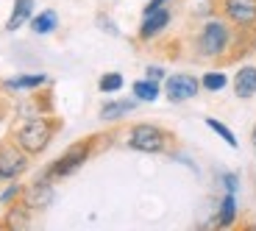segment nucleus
<instances>
[{
    "label": "nucleus",
    "mask_w": 256,
    "mask_h": 231,
    "mask_svg": "<svg viewBox=\"0 0 256 231\" xmlns=\"http://www.w3.org/2000/svg\"><path fill=\"white\" fill-rule=\"evenodd\" d=\"M58 128H62V122H58L56 117L36 114V117H31V120H26L17 131H14L12 142L20 150H26L28 156H39V154L48 150V145H50L53 136L58 134Z\"/></svg>",
    "instance_id": "nucleus-1"
},
{
    "label": "nucleus",
    "mask_w": 256,
    "mask_h": 231,
    "mask_svg": "<svg viewBox=\"0 0 256 231\" xmlns=\"http://www.w3.org/2000/svg\"><path fill=\"white\" fill-rule=\"evenodd\" d=\"M234 39H237V31H231V26L223 17H212L200 26L195 36V50L204 58H228Z\"/></svg>",
    "instance_id": "nucleus-2"
},
{
    "label": "nucleus",
    "mask_w": 256,
    "mask_h": 231,
    "mask_svg": "<svg viewBox=\"0 0 256 231\" xmlns=\"http://www.w3.org/2000/svg\"><path fill=\"white\" fill-rule=\"evenodd\" d=\"M173 145V134L154 122H136L128 131V148L140 154H167Z\"/></svg>",
    "instance_id": "nucleus-3"
},
{
    "label": "nucleus",
    "mask_w": 256,
    "mask_h": 231,
    "mask_svg": "<svg viewBox=\"0 0 256 231\" xmlns=\"http://www.w3.org/2000/svg\"><path fill=\"white\" fill-rule=\"evenodd\" d=\"M92 150H95V136L76 142V145H70V148L58 156V159H53L42 176H48V178H53V181H56V178H67V176H72L81 164H86V159L92 156Z\"/></svg>",
    "instance_id": "nucleus-4"
},
{
    "label": "nucleus",
    "mask_w": 256,
    "mask_h": 231,
    "mask_svg": "<svg viewBox=\"0 0 256 231\" xmlns=\"http://www.w3.org/2000/svg\"><path fill=\"white\" fill-rule=\"evenodd\" d=\"M214 6L237 34H256V0H214Z\"/></svg>",
    "instance_id": "nucleus-5"
},
{
    "label": "nucleus",
    "mask_w": 256,
    "mask_h": 231,
    "mask_svg": "<svg viewBox=\"0 0 256 231\" xmlns=\"http://www.w3.org/2000/svg\"><path fill=\"white\" fill-rule=\"evenodd\" d=\"M28 159L31 156L20 150L14 142H0V181L20 178L28 170Z\"/></svg>",
    "instance_id": "nucleus-6"
},
{
    "label": "nucleus",
    "mask_w": 256,
    "mask_h": 231,
    "mask_svg": "<svg viewBox=\"0 0 256 231\" xmlns=\"http://www.w3.org/2000/svg\"><path fill=\"white\" fill-rule=\"evenodd\" d=\"M198 92H200V81L195 76H186V72H176V76H170L164 81V95L173 103L192 100Z\"/></svg>",
    "instance_id": "nucleus-7"
},
{
    "label": "nucleus",
    "mask_w": 256,
    "mask_h": 231,
    "mask_svg": "<svg viewBox=\"0 0 256 231\" xmlns=\"http://www.w3.org/2000/svg\"><path fill=\"white\" fill-rule=\"evenodd\" d=\"M53 198H56V190H53V178H48V176H39L31 186H26V195H22V200L31 206L34 212L48 209L53 204Z\"/></svg>",
    "instance_id": "nucleus-8"
},
{
    "label": "nucleus",
    "mask_w": 256,
    "mask_h": 231,
    "mask_svg": "<svg viewBox=\"0 0 256 231\" xmlns=\"http://www.w3.org/2000/svg\"><path fill=\"white\" fill-rule=\"evenodd\" d=\"M170 20H173V14H170V8H159V12L154 14H142V26L140 31H136V36H140V42H150V39H156L159 34L167 31V26H170Z\"/></svg>",
    "instance_id": "nucleus-9"
},
{
    "label": "nucleus",
    "mask_w": 256,
    "mask_h": 231,
    "mask_svg": "<svg viewBox=\"0 0 256 231\" xmlns=\"http://www.w3.org/2000/svg\"><path fill=\"white\" fill-rule=\"evenodd\" d=\"M31 214H34V209L22 198H20V200H14V204L6 206V214L0 218V226H3V228H8V231L28 228V226H31Z\"/></svg>",
    "instance_id": "nucleus-10"
},
{
    "label": "nucleus",
    "mask_w": 256,
    "mask_h": 231,
    "mask_svg": "<svg viewBox=\"0 0 256 231\" xmlns=\"http://www.w3.org/2000/svg\"><path fill=\"white\" fill-rule=\"evenodd\" d=\"M234 95L240 100H250L256 95V67L254 64H245L237 70V76H234Z\"/></svg>",
    "instance_id": "nucleus-11"
},
{
    "label": "nucleus",
    "mask_w": 256,
    "mask_h": 231,
    "mask_svg": "<svg viewBox=\"0 0 256 231\" xmlns=\"http://www.w3.org/2000/svg\"><path fill=\"white\" fill-rule=\"evenodd\" d=\"M34 17V0H14V8H12V17L6 22V31H20V28L31 22Z\"/></svg>",
    "instance_id": "nucleus-12"
},
{
    "label": "nucleus",
    "mask_w": 256,
    "mask_h": 231,
    "mask_svg": "<svg viewBox=\"0 0 256 231\" xmlns=\"http://www.w3.org/2000/svg\"><path fill=\"white\" fill-rule=\"evenodd\" d=\"M136 109V100H109L100 106V120L103 122H114V120H122L126 114Z\"/></svg>",
    "instance_id": "nucleus-13"
},
{
    "label": "nucleus",
    "mask_w": 256,
    "mask_h": 231,
    "mask_svg": "<svg viewBox=\"0 0 256 231\" xmlns=\"http://www.w3.org/2000/svg\"><path fill=\"white\" fill-rule=\"evenodd\" d=\"M234 223H237V198H234V192H226L223 200H220L214 226H220V228H231Z\"/></svg>",
    "instance_id": "nucleus-14"
},
{
    "label": "nucleus",
    "mask_w": 256,
    "mask_h": 231,
    "mask_svg": "<svg viewBox=\"0 0 256 231\" xmlns=\"http://www.w3.org/2000/svg\"><path fill=\"white\" fill-rule=\"evenodd\" d=\"M50 84V78L45 72H34V76H17V78H8L3 86L6 90H36V86H45Z\"/></svg>",
    "instance_id": "nucleus-15"
},
{
    "label": "nucleus",
    "mask_w": 256,
    "mask_h": 231,
    "mask_svg": "<svg viewBox=\"0 0 256 231\" xmlns=\"http://www.w3.org/2000/svg\"><path fill=\"white\" fill-rule=\"evenodd\" d=\"M58 28V14L53 8H45L42 14L31 17V31L34 34H53Z\"/></svg>",
    "instance_id": "nucleus-16"
},
{
    "label": "nucleus",
    "mask_w": 256,
    "mask_h": 231,
    "mask_svg": "<svg viewBox=\"0 0 256 231\" xmlns=\"http://www.w3.org/2000/svg\"><path fill=\"white\" fill-rule=\"evenodd\" d=\"M131 92H134L136 100H156L159 98V81H150V78H140V81H134V86H131Z\"/></svg>",
    "instance_id": "nucleus-17"
},
{
    "label": "nucleus",
    "mask_w": 256,
    "mask_h": 231,
    "mask_svg": "<svg viewBox=\"0 0 256 231\" xmlns=\"http://www.w3.org/2000/svg\"><path fill=\"white\" fill-rule=\"evenodd\" d=\"M226 84H228V76L220 70H209L200 76V90H206V92H220V90H226Z\"/></svg>",
    "instance_id": "nucleus-18"
},
{
    "label": "nucleus",
    "mask_w": 256,
    "mask_h": 231,
    "mask_svg": "<svg viewBox=\"0 0 256 231\" xmlns=\"http://www.w3.org/2000/svg\"><path fill=\"white\" fill-rule=\"evenodd\" d=\"M206 126H209V128L214 131L218 136H223V140L228 142L231 148H237V145H240V142H237V134H234V131H231L228 126H226V122H220L218 117H206Z\"/></svg>",
    "instance_id": "nucleus-19"
},
{
    "label": "nucleus",
    "mask_w": 256,
    "mask_h": 231,
    "mask_svg": "<svg viewBox=\"0 0 256 231\" xmlns=\"http://www.w3.org/2000/svg\"><path fill=\"white\" fill-rule=\"evenodd\" d=\"M122 76L120 72H106V76H100V81H98V90L103 92V95H112V92H120L122 90Z\"/></svg>",
    "instance_id": "nucleus-20"
},
{
    "label": "nucleus",
    "mask_w": 256,
    "mask_h": 231,
    "mask_svg": "<svg viewBox=\"0 0 256 231\" xmlns=\"http://www.w3.org/2000/svg\"><path fill=\"white\" fill-rule=\"evenodd\" d=\"M22 195H26V184H20L17 178H12V184H8L3 192H0V204L8 206V204H14V200H20Z\"/></svg>",
    "instance_id": "nucleus-21"
},
{
    "label": "nucleus",
    "mask_w": 256,
    "mask_h": 231,
    "mask_svg": "<svg viewBox=\"0 0 256 231\" xmlns=\"http://www.w3.org/2000/svg\"><path fill=\"white\" fill-rule=\"evenodd\" d=\"M223 186H226V192H234V195H237V190H240V176H237V173H223Z\"/></svg>",
    "instance_id": "nucleus-22"
},
{
    "label": "nucleus",
    "mask_w": 256,
    "mask_h": 231,
    "mask_svg": "<svg viewBox=\"0 0 256 231\" xmlns=\"http://www.w3.org/2000/svg\"><path fill=\"white\" fill-rule=\"evenodd\" d=\"M98 26H103V28H106V34H112V36H117V34H120V31H117V26L112 22L109 17H106V14H100V17H98Z\"/></svg>",
    "instance_id": "nucleus-23"
},
{
    "label": "nucleus",
    "mask_w": 256,
    "mask_h": 231,
    "mask_svg": "<svg viewBox=\"0 0 256 231\" xmlns=\"http://www.w3.org/2000/svg\"><path fill=\"white\" fill-rule=\"evenodd\" d=\"M145 76L150 78V81H162V78H164L167 72H164V67H156V64H150V67L145 70Z\"/></svg>",
    "instance_id": "nucleus-24"
},
{
    "label": "nucleus",
    "mask_w": 256,
    "mask_h": 231,
    "mask_svg": "<svg viewBox=\"0 0 256 231\" xmlns=\"http://www.w3.org/2000/svg\"><path fill=\"white\" fill-rule=\"evenodd\" d=\"M170 0H148V6L142 8V14H154V12H159V8H164Z\"/></svg>",
    "instance_id": "nucleus-25"
},
{
    "label": "nucleus",
    "mask_w": 256,
    "mask_h": 231,
    "mask_svg": "<svg viewBox=\"0 0 256 231\" xmlns=\"http://www.w3.org/2000/svg\"><path fill=\"white\" fill-rule=\"evenodd\" d=\"M250 136H254V148H256V128H254V134H250Z\"/></svg>",
    "instance_id": "nucleus-26"
}]
</instances>
